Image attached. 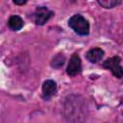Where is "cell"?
Listing matches in <instances>:
<instances>
[{
    "label": "cell",
    "mask_w": 123,
    "mask_h": 123,
    "mask_svg": "<svg viewBox=\"0 0 123 123\" xmlns=\"http://www.w3.org/2000/svg\"><path fill=\"white\" fill-rule=\"evenodd\" d=\"M63 115L69 123H84L87 116L86 100L80 95L66 97L63 104Z\"/></svg>",
    "instance_id": "cell-1"
},
{
    "label": "cell",
    "mask_w": 123,
    "mask_h": 123,
    "mask_svg": "<svg viewBox=\"0 0 123 123\" xmlns=\"http://www.w3.org/2000/svg\"><path fill=\"white\" fill-rule=\"evenodd\" d=\"M68 26L80 36H86L89 33V23L81 14L72 15L68 20Z\"/></svg>",
    "instance_id": "cell-2"
},
{
    "label": "cell",
    "mask_w": 123,
    "mask_h": 123,
    "mask_svg": "<svg viewBox=\"0 0 123 123\" xmlns=\"http://www.w3.org/2000/svg\"><path fill=\"white\" fill-rule=\"evenodd\" d=\"M121 59L118 56H114L111 58H109L103 62V67L110 70L113 76L116 78H122L123 77V68L120 65Z\"/></svg>",
    "instance_id": "cell-3"
},
{
    "label": "cell",
    "mask_w": 123,
    "mask_h": 123,
    "mask_svg": "<svg viewBox=\"0 0 123 123\" xmlns=\"http://www.w3.org/2000/svg\"><path fill=\"white\" fill-rule=\"evenodd\" d=\"M53 15V12L46 7H38L34 12L32 18L37 25H43Z\"/></svg>",
    "instance_id": "cell-4"
},
{
    "label": "cell",
    "mask_w": 123,
    "mask_h": 123,
    "mask_svg": "<svg viewBox=\"0 0 123 123\" xmlns=\"http://www.w3.org/2000/svg\"><path fill=\"white\" fill-rule=\"evenodd\" d=\"M81 70H82L81 59L77 53H74L69 60V63H68L67 68H66V73L69 76L74 77V76L78 75L81 72Z\"/></svg>",
    "instance_id": "cell-5"
},
{
    "label": "cell",
    "mask_w": 123,
    "mask_h": 123,
    "mask_svg": "<svg viewBox=\"0 0 123 123\" xmlns=\"http://www.w3.org/2000/svg\"><path fill=\"white\" fill-rule=\"evenodd\" d=\"M57 92V84L53 80H46L42 85V97L46 100L50 99Z\"/></svg>",
    "instance_id": "cell-6"
},
{
    "label": "cell",
    "mask_w": 123,
    "mask_h": 123,
    "mask_svg": "<svg viewBox=\"0 0 123 123\" xmlns=\"http://www.w3.org/2000/svg\"><path fill=\"white\" fill-rule=\"evenodd\" d=\"M103 57H104V51L99 47L92 48V49L88 50L86 53V59L90 62H93V63L101 61L103 59Z\"/></svg>",
    "instance_id": "cell-7"
},
{
    "label": "cell",
    "mask_w": 123,
    "mask_h": 123,
    "mask_svg": "<svg viewBox=\"0 0 123 123\" xmlns=\"http://www.w3.org/2000/svg\"><path fill=\"white\" fill-rule=\"evenodd\" d=\"M8 25L12 31H19L23 27L24 22H23V19L19 15L13 14V15L10 16V18L8 20Z\"/></svg>",
    "instance_id": "cell-8"
},
{
    "label": "cell",
    "mask_w": 123,
    "mask_h": 123,
    "mask_svg": "<svg viewBox=\"0 0 123 123\" xmlns=\"http://www.w3.org/2000/svg\"><path fill=\"white\" fill-rule=\"evenodd\" d=\"M98 4L102 6L105 9H111L114 8L118 5L121 4V1H116V0H99Z\"/></svg>",
    "instance_id": "cell-9"
},
{
    "label": "cell",
    "mask_w": 123,
    "mask_h": 123,
    "mask_svg": "<svg viewBox=\"0 0 123 123\" xmlns=\"http://www.w3.org/2000/svg\"><path fill=\"white\" fill-rule=\"evenodd\" d=\"M64 61H65V57L62 55V54H59L57 55L53 61H52V66L53 67H56V68H59L61 66H62V64L64 63Z\"/></svg>",
    "instance_id": "cell-10"
},
{
    "label": "cell",
    "mask_w": 123,
    "mask_h": 123,
    "mask_svg": "<svg viewBox=\"0 0 123 123\" xmlns=\"http://www.w3.org/2000/svg\"><path fill=\"white\" fill-rule=\"evenodd\" d=\"M13 3L14 4H16V5H24L25 3H26V1H13Z\"/></svg>",
    "instance_id": "cell-11"
}]
</instances>
